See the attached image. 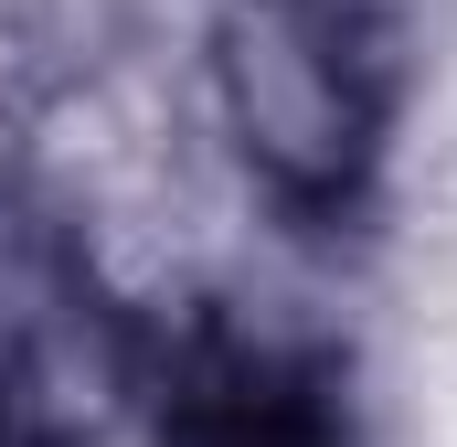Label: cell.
<instances>
[{"label": "cell", "mask_w": 457, "mask_h": 447, "mask_svg": "<svg viewBox=\"0 0 457 447\" xmlns=\"http://www.w3.org/2000/svg\"><path fill=\"white\" fill-rule=\"evenodd\" d=\"M181 117L255 234L361 245L415 139V0H192Z\"/></svg>", "instance_id": "obj_1"}]
</instances>
